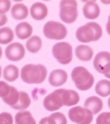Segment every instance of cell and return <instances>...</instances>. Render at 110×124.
Segmentation results:
<instances>
[{"instance_id": "2e32d148", "label": "cell", "mask_w": 110, "mask_h": 124, "mask_svg": "<svg viewBox=\"0 0 110 124\" xmlns=\"http://www.w3.org/2000/svg\"><path fill=\"white\" fill-rule=\"evenodd\" d=\"M15 33L20 39H29L33 33V27L27 22H21L16 26Z\"/></svg>"}, {"instance_id": "5b68a950", "label": "cell", "mask_w": 110, "mask_h": 124, "mask_svg": "<svg viewBox=\"0 0 110 124\" xmlns=\"http://www.w3.org/2000/svg\"><path fill=\"white\" fill-rule=\"evenodd\" d=\"M60 18L66 23H74L78 17V4L76 1L66 0L60 2Z\"/></svg>"}, {"instance_id": "ffe728a7", "label": "cell", "mask_w": 110, "mask_h": 124, "mask_svg": "<svg viewBox=\"0 0 110 124\" xmlns=\"http://www.w3.org/2000/svg\"><path fill=\"white\" fill-rule=\"evenodd\" d=\"M42 41L39 36H33L27 41L26 48L31 53H37L41 48Z\"/></svg>"}, {"instance_id": "4fadbf2b", "label": "cell", "mask_w": 110, "mask_h": 124, "mask_svg": "<svg viewBox=\"0 0 110 124\" xmlns=\"http://www.w3.org/2000/svg\"><path fill=\"white\" fill-rule=\"evenodd\" d=\"M82 11L84 16L87 19L94 20L100 16V6L94 1H90L84 5Z\"/></svg>"}, {"instance_id": "d6986e66", "label": "cell", "mask_w": 110, "mask_h": 124, "mask_svg": "<svg viewBox=\"0 0 110 124\" xmlns=\"http://www.w3.org/2000/svg\"><path fill=\"white\" fill-rule=\"evenodd\" d=\"M3 77L8 82H14L19 77V70L14 64L7 65L3 70Z\"/></svg>"}, {"instance_id": "44dd1931", "label": "cell", "mask_w": 110, "mask_h": 124, "mask_svg": "<svg viewBox=\"0 0 110 124\" xmlns=\"http://www.w3.org/2000/svg\"><path fill=\"white\" fill-rule=\"evenodd\" d=\"M95 92L101 97H107L110 95V81L101 79L96 84Z\"/></svg>"}, {"instance_id": "484cf974", "label": "cell", "mask_w": 110, "mask_h": 124, "mask_svg": "<svg viewBox=\"0 0 110 124\" xmlns=\"http://www.w3.org/2000/svg\"><path fill=\"white\" fill-rule=\"evenodd\" d=\"M11 2L8 0H0V14L5 15L10 10Z\"/></svg>"}, {"instance_id": "ac0fdd59", "label": "cell", "mask_w": 110, "mask_h": 124, "mask_svg": "<svg viewBox=\"0 0 110 124\" xmlns=\"http://www.w3.org/2000/svg\"><path fill=\"white\" fill-rule=\"evenodd\" d=\"M16 124H36L32 114L28 110H20L14 116Z\"/></svg>"}, {"instance_id": "9a60e30c", "label": "cell", "mask_w": 110, "mask_h": 124, "mask_svg": "<svg viewBox=\"0 0 110 124\" xmlns=\"http://www.w3.org/2000/svg\"><path fill=\"white\" fill-rule=\"evenodd\" d=\"M11 15L14 20H24L26 19L29 15V10L26 5L22 3H17L12 6Z\"/></svg>"}, {"instance_id": "7a4b0ae2", "label": "cell", "mask_w": 110, "mask_h": 124, "mask_svg": "<svg viewBox=\"0 0 110 124\" xmlns=\"http://www.w3.org/2000/svg\"><path fill=\"white\" fill-rule=\"evenodd\" d=\"M47 68L40 64H26L21 70V79L27 84H40L43 83L47 77Z\"/></svg>"}, {"instance_id": "5bb4252c", "label": "cell", "mask_w": 110, "mask_h": 124, "mask_svg": "<svg viewBox=\"0 0 110 124\" xmlns=\"http://www.w3.org/2000/svg\"><path fill=\"white\" fill-rule=\"evenodd\" d=\"M84 108L88 109L93 114H97L102 110L103 107V101L96 96H90L84 101Z\"/></svg>"}, {"instance_id": "83f0119b", "label": "cell", "mask_w": 110, "mask_h": 124, "mask_svg": "<svg viewBox=\"0 0 110 124\" xmlns=\"http://www.w3.org/2000/svg\"><path fill=\"white\" fill-rule=\"evenodd\" d=\"M8 22V17L6 15L0 14V27L5 25V23Z\"/></svg>"}, {"instance_id": "f546056e", "label": "cell", "mask_w": 110, "mask_h": 124, "mask_svg": "<svg viewBox=\"0 0 110 124\" xmlns=\"http://www.w3.org/2000/svg\"><path fill=\"white\" fill-rule=\"evenodd\" d=\"M2 47L0 46V58H2Z\"/></svg>"}, {"instance_id": "8992f818", "label": "cell", "mask_w": 110, "mask_h": 124, "mask_svg": "<svg viewBox=\"0 0 110 124\" xmlns=\"http://www.w3.org/2000/svg\"><path fill=\"white\" fill-rule=\"evenodd\" d=\"M52 54L60 64H68L72 60V47L68 42H57L52 47Z\"/></svg>"}, {"instance_id": "4316f807", "label": "cell", "mask_w": 110, "mask_h": 124, "mask_svg": "<svg viewBox=\"0 0 110 124\" xmlns=\"http://www.w3.org/2000/svg\"><path fill=\"white\" fill-rule=\"evenodd\" d=\"M39 124H57L56 120H55L54 117L52 114H51L49 116H46L40 120Z\"/></svg>"}, {"instance_id": "9c48e42d", "label": "cell", "mask_w": 110, "mask_h": 124, "mask_svg": "<svg viewBox=\"0 0 110 124\" xmlns=\"http://www.w3.org/2000/svg\"><path fill=\"white\" fill-rule=\"evenodd\" d=\"M94 67L97 72L110 79V53L108 52L97 53L94 59Z\"/></svg>"}, {"instance_id": "277c9868", "label": "cell", "mask_w": 110, "mask_h": 124, "mask_svg": "<svg viewBox=\"0 0 110 124\" xmlns=\"http://www.w3.org/2000/svg\"><path fill=\"white\" fill-rule=\"evenodd\" d=\"M71 77L76 88L81 91L90 89L94 83V76L82 66L75 67L71 73Z\"/></svg>"}, {"instance_id": "e0dca14e", "label": "cell", "mask_w": 110, "mask_h": 124, "mask_svg": "<svg viewBox=\"0 0 110 124\" xmlns=\"http://www.w3.org/2000/svg\"><path fill=\"white\" fill-rule=\"evenodd\" d=\"M76 57L82 61H89L92 59L94 51L87 45H79L75 49Z\"/></svg>"}, {"instance_id": "d4e9b609", "label": "cell", "mask_w": 110, "mask_h": 124, "mask_svg": "<svg viewBox=\"0 0 110 124\" xmlns=\"http://www.w3.org/2000/svg\"><path fill=\"white\" fill-rule=\"evenodd\" d=\"M13 116L8 112L0 114V124H13Z\"/></svg>"}, {"instance_id": "6da1fadb", "label": "cell", "mask_w": 110, "mask_h": 124, "mask_svg": "<svg viewBox=\"0 0 110 124\" xmlns=\"http://www.w3.org/2000/svg\"><path fill=\"white\" fill-rule=\"evenodd\" d=\"M80 101L78 93L72 89H59L48 95L43 101L45 108L48 111L58 110L63 106L70 107Z\"/></svg>"}, {"instance_id": "52a82bcc", "label": "cell", "mask_w": 110, "mask_h": 124, "mask_svg": "<svg viewBox=\"0 0 110 124\" xmlns=\"http://www.w3.org/2000/svg\"><path fill=\"white\" fill-rule=\"evenodd\" d=\"M43 33L49 39L60 40L67 36V29L64 24L57 21H48L43 27Z\"/></svg>"}, {"instance_id": "f1b7e54d", "label": "cell", "mask_w": 110, "mask_h": 124, "mask_svg": "<svg viewBox=\"0 0 110 124\" xmlns=\"http://www.w3.org/2000/svg\"><path fill=\"white\" fill-rule=\"evenodd\" d=\"M106 31L109 35H110V15L108 18V22L106 23Z\"/></svg>"}, {"instance_id": "3957f363", "label": "cell", "mask_w": 110, "mask_h": 124, "mask_svg": "<svg viewBox=\"0 0 110 124\" xmlns=\"http://www.w3.org/2000/svg\"><path fill=\"white\" fill-rule=\"evenodd\" d=\"M103 35V30L99 23L88 22L78 28L76 33V39L82 43L98 41Z\"/></svg>"}, {"instance_id": "4dcf8cb0", "label": "cell", "mask_w": 110, "mask_h": 124, "mask_svg": "<svg viewBox=\"0 0 110 124\" xmlns=\"http://www.w3.org/2000/svg\"><path fill=\"white\" fill-rule=\"evenodd\" d=\"M108 106L110 108V98H109V100H108Z\"/></svg>"}, {"instance_id": "1f68e13d", "label": "cell", "mask_w": 110, "mask_h": 124, "mask_svg": "<svg viewBox=\"0 0 110 124\" xmlns=\"http://www.w3.org/2000/svg\"><path fill=\"white\" fill-rule=\"evenodd\" d=\"M1 76H2V67L0 66V77H1Z\"/></svg>"}, {"instance_id": "603a6c76", "label": "cell", "mask_w": 110, "mask_h": 124, "mask_svg": "<svg viewBox=\"0 0 110 124\" xmlns=\"http://www.w3.org/2000/svg\"><path fill=\"white\" fill-rule=\"evenodd\" d=\"M11 85H8L7 83L4 81H0V98L2 100L7 97L11 91Z\"/></svg>"}, {"instance_id": "ba28073f", "label": "cell", "mask_w": 110, "mask_h": 124, "mask_svg": "<svg viewBox=\"0 0 110 124\" xmlns=\"http://www.w3.org/2000/svg\"><path fill=\"white\" fill-rule=\"evenodd\" d=\"M93 115L90 110L81 106L73 107L68 112L69 120L77 124H90L94 119Z\"/></svg>"}, {"instance_id": "7402d4cb", "label": "cell", "mask_w": 110, "mask_h": 124, "mask_svg": "<svg viewBox=\"0 0 110 124\" xmlns=\"http://www.w3.org/2000/svg\"><path fill=\"white\" fill-rule=\"evenodd\" d=\"M14 34L12 30L8 27L0 28V44H9L14 39Z\"/></svg>"}, {"instance_id": "8fae6325", "label": "cell", "mask_w": 110, "mask_h": 124, "mask_svg": "<svg viewBox=\"0 0 110 124\" xmlns=\"http://www.w3.org/2000/svg\"><path fill=\"white\" fill-rule=\"evenodd\" d=\"M67 79H68V74L64 70L56 69L51 72L48 77V82L54 87H58L66 83Z\"/></svg>"}, {"instance_id": "7c38bea8", "label": "cell", "mask_w": 110, "mask_h": 124, "mask_svg": "<svg viewBox=\"0 0 110 124\" xmlns=\"http://www.w3.org/2000/svg\"><path fill=\"white\" fill-rule=\"evenodd\" d=\"M48 14L47 6L42 2H35L30 8V15L35 21L44 20Z\"/></svg>"}, {"instance_id": "cb8c5ba5", "label": "cell", "mask_w": 110, "mask_h": 124, "mask_svg": "<svg viewBox=\"0 0 110 124\" xmlns=\"http://www.w3.org/2000/svg\"><path fill=\"white\" fill-rule=\"evenodd\" d=\"M96 124H110V112H103L96 117Z\"/></svg>"}, {"instance_id": "30bf717a", "label": "cell", "mask_w": 110, "mask_h": 124, "mask_svg": "<svg viewBox=\"0 0 110 124\" xmlns=\"http://www.w3.org/2000/svg\"><path fill=\"white\" fill-rule=\"evenodd\" d=\"M26 50L20 42H13L5 48V57L11 61H19L23 58Z\"/></svg>"}]
</instances>
